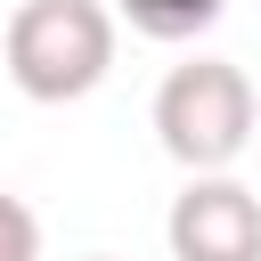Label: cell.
Instances as JSON below:
<instances>
[{"label":"cell","instance_id":"3","mask_svg":"<svg viewBox=\"0 0 261 261\" xmlns=\"http://www.w3.org/2000/svg\"><path fill=\"white\" fill-rule=\"evenodd\" d=\"M171 261H261V196L228 171H196L163 212Z\"/></svg>","mask_w":261,"mask_h":261},{"label":"cell","instance_id":"1","mask_svg":"<svg viewBox=\"0 0 261 261\" xmlns=\"http://www.w3.org/2000/svg\"><path fill=\"white\" fill-rule=\"evenodd\" d=\"M0 57L33 106H73L114 73V16L98 0H24L8 16Z\"/></svg>","mask_w":261,"mask_h":261},{"label":"cell","instance_id":"4","mask_svg":"<svg viewBox=\"0 0 261 261\" xmlns=\"http://www.w3.org/2000/svg\"><path fill=\"white\" fill-rule=\"evenodd\" d=\"M220 8L228 0H122L130 33H147V41H196L204 24H220Z\"/></svg>","mask_w":261,"mask_h":261},{"label":"cell","instance_id":"2","mask_svg":"<svg viewBox=\"0 0 261 261\" xmlns=\"http://www.w3.org/2000/svg\"><path fill=\"white\" fill-rule=\"evenodd\" d=\"M253 82H245V65H228V57H188V65H171L163 73V90H155V139H163V155L196 179V171H228L245 147H253Z\"/></svg>","mask_w":261,"mask_h":261},{"label":"cell","instance_id":"5","mask_svg":"<svg viewBox=\"0 0 261 261\" xmlns=\"http://www.w3.org/2000/svg\"><path fill=\"white\" fill-rule=\"evenodd\" d=\"M0 261H41V220H33V204H16L8 188H0Z\"/></svg>","mask_w":261,"mask_h":261},{"label":"cell","instance_id":"6","mask_svg":"<svg viewBox=\"0 0 261 261\" xmlns=\"http://www.w3.org/2000/svg\"><path fill=\"white\" fill-rule=\"evenodd\" d=\"M82 261H114V253H82Z\"/></svg>","mask_w":261,"mask_h":261}]
</instances>
